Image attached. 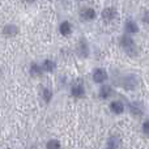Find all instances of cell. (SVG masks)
<instances>
[{
	"label": "cell",
	"mask_w": 149,
	"mask_h": 149,
	"mask_svg": "<svg viewBox=\"0 0 149 149\" xmlns=\"http://www.w3.org/2000/svg\"><path fill=\"white\" fill-rule=\"evenodd\" d=\"M110 107L115 114H120L122 111H123V105H122L120 102H113L110 105Z\"/></svg>",
	"instance_id": "cell-7"
},
{
	"label": "cell",
	"mask_w": 149,
	"mask_h": 149,
	"mask_svg": "<svg viewBox=\"0 0 149 149\" xmlns=\"http://www.w3.org/2000/svg\"><path fill=\"white\" fill-rule=\"evenodd\" d=\"M30 74H31V76H34V77L41 76V74H42L41 67H38L37 64H31V67H30Z\"/></svg>",
	"instance_id": "cell-9"
},
{
	"label": "cell",
	"mask_w": 149,
	"mask_h": 149,
	"mask_svg": "<svg viewBox=\"0 0 149 149\" xmlns=\"http://www.w3.org/2000/svg\"><path fill=\"white\" fill-rule=\"evenodd\" d=\"M4 34L5 36H8V37H12V36H15V34H17V31H18V29L16 28L15 25H7L4 28Z\"/></svg>",
	"instance_id": "cell-4"
},
{
	"label": "cell",
	"mask_w": 149,
	"mask_h": 149,
	"mask_svg": "<svg viewBox=\"0 0 149 149\" xmlns=\"http://www.w3.org/2000/svg\"><path fill=\"white\" fill-rule=\"evenodd\" d=\"M102 17L105 18L106 21H111L115 17V9H113V8H106L102 12Z\"/></svg>",
	"instance_id": "cell-3"
},
{
	"label": "cell",
	"mask_w": 149,
	"mask_h": 149,
	"mask_svg": "<svg viewBox=\"0 0 149 149\" xmlns=\"http://www.w3.org/2000/svg\"><path fill=\"white\" fill-rule=\"evenodd\" d=\"M59 141H50V143H47V147L49 148H58L59 147Z\"/></svg>",
	"instance_id": "cell-14"
},
{
	"label": "cell",
	"mask_w": 149,
	"mask_h": 149,
	"mask_svg": "<svg viewBox=\"0 0 149 149\" xmlns=\"http://www.w3.org/2000/svg\"><path fill=\"white\" fill-rule=\"evenodd\" d=\"M144 130H145V131H149V120L148 122H145V123H144Z\"/></svg>",
	"instance_id": "cell-17"
},
{
	"label": "cell",
	"mask_w": 149,
	"mask_h": 149,
	"mask_svg": "<svg viewBox=\"0 0 149 149\" xmlns=\"http://www.w3.org/2000/svg\"><path fill=\"white\" fill-rule=\"evenodd\" d=\"M72 95L73 97H82L84 95V88L81 85H74L72 88Z\"/></svg>",
	"instance_id": "cell-6"
},
{
	"label": "cell",
	"mask_w": 149,
	"mask_h": 149,
	"mask_svg": "<svg viewBox=\"0 0 149 149\" xmlns=\"http://www.w3.org/2000/svg\"><path fill=\"white\" fill-rule=\"evenodd\" d=\"M111 93V88L110 86H102L101 88V92H100V95L102 98H107Z\"/></svg>",
	"instance_id": "cell-11"
},
{
	"label": "cell",
	"mask_w": 149,
	"mask_h": 149,
	"mask_svg": "<svg viewBox=\"0 0 149 149\" xmlns=\"http://www.w3.org/2000/svg\"><path fill=\"white\" fill-rule=\"evenodd\" d=\"M120 43L122 46H123V49L127 51V54L128 55H136V46H135V42L132 41V38H130L128 36H124L123 38L120 39Z\"/></svg>",
	"instance_id": "cell-1"
},
{
	"label": "cell",
	"mask_w": 149,
	"mask_h": 149,
	"mask_svg": "<svg viewBox=\"0 0 149 149\" xmlns=\"http://www.w3.org/2000/svg\"><path fill=\"white\" fill-rule=\"evenodd\" d=\"M26 1H28V3H34L36 0H26Z\"/></svg>",
	"instance_id": "cell-18"
},
{
	"label": "cell",
	"mask_w": 149,
	"mask_h": 149,
	"mask_svg": "<svg viewBox=\"0 0 149 149\" xmlns=\"http://www.w3.org/2000/svg\"><path fill=\"white\" fill-rule=\"evenodd\" d=\"M51 95H52L51 90H49V89H45L43 90V98H45V101H46V102H49V101L51 100Z\"/></svg>",
	"instance_id": "cell-13"
},
{
	"label": "cell",
	"mask_w": 149,
	"mask_h": 149,
	"mask_svg": "<svg viewBox=\"0 0 149 149\" xmlns=\"http://www.w3.org/2000/svg\"><path fill=\"white\" fill-rule=\"evenodd\" d=\"M43 67H45V70L46 71H50V72H51V71L55 68V63L51 62V60H45Z\"/></svg>",
	"instance_id": "cell-12"
},
{
	"label": "cell",
	"mask_w": 149,
	"mask_h": 149,
	"mask_svg": "<svg viewBox=\"0 0 149 149\" xmlns=\"http://www.w3.org/2000/svg\"><path fill=\"white\" fill-rule=\"evenodd\" d=\"M60 33H62L63 36H68V34L71 33V25L67 22V21L60 25Z\"/></svg>",
	"instance_id": "cell-8"
},
{
	"label": "cell",
	"mask_w": 149,
	"mask_h": 149,
	"mask_svg": "<svg viewBox=\"0 0 149 149\" xmlns=\"http://www.w3.org/2000/svg\"><path fill=\"white\" fill-rule=\"evenodd\" d=\"M126 30H127V33H130V34H135L139 31V28H137V25L134 21H128L126 25Z\"/></svg>",
	"instance_id": "cell-5"
},
{
	"label": "cell",
	"mask_w": 149,
	"mask_h": 149,
	"mask_svg": "<svg viewBox=\"0 0 149 149\" xmlns=\"http://www.w3.org/2000/svg\"><path fill=\"white\" fill-rule=\"evenodd\" d=\"M109 147H111V148H115V147H118V143L115 141V139H111L110 141H109Z\"/></svg>",
	"instance_id": "cell-15"
},
{
	"label": "cell",
	"mask_w": 149,
	"mask_h": 149,
	"mask_svg": "<svg viewBox=\"0 0 149 149\" xmlns=\"http://www.w3.org/2000/svg\"><path fill=\"white\" fill-rule=\"evenodd\" d=\"M82 16H84V18H86V20H92V18L95 17V12H94V9H92V8H88V9L84 10Z\"/></svg>",
	"instance_id": "cell-10"
},
{
	"label": "cell",
	"mask_w": 149,
	"mask_h": 149,
	"mask_svg": "<svg viewBox=\"0 0 149 149\" xmlns=\"http://www.w3.org/2000/svg\"><path fill=\"white\" fill-rule=\"evenodd\" d=\"M143 21H144V22H147V24H149V12H147L144 15V17H143Z\"/></svg>",
	"instance_id": "cell-16"
},
{
	"label": "cell",
	"mask_w": 149,
	"mask_h": 149,
	"mask_svg": "<svg viewBox=\"0 0 149 149\" xmlns=\"http://www.w3.org/2000/svg\"><path fill=\"white\" fill-rule=\"evenodd\" d=\"M106 79H107V73H106L105 70H95V72L93 73V80L98 84L103 82Z\"/></svg>",
	"instance_id": "cell-2"
}]
</instances>
